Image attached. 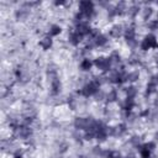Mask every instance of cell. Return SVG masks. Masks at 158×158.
Masks as SVG:
<instances>
[{"mask_svg": "<svg viewBox=\"0 0 158 158\" xmlns=\"http://www.w3.org/2000/svg\"><path fill=\"white\" fill-rule=\"evenodd\" d=\"M99 90H100V84H99L95 79H93V80L88 81V83L78 91V94H80V95H83V96H85V98H89V96L95 95Z\"/></svg>", "mask_w": 158, "mask_h": 158, "instance_id": "1", "label": "cell"}, {"mask_svg": "<svg viewBox=\"0 0 158 158\" xmlns=\"http://www.w3.org/2000/svg\"><path fill=\"white\" fill-rule=\"evenodd\" d=\"M79 12L84 16L85 21L91 19L95 15V7L91 1H80L79 2Z\"/></svg>", "mask_w": 158, "mask_h": 158, "instance_id": "2", "label": "cell"}, {"mask_svg": "<svg viewBox=\"0 0 158 158\" xmlns=\"http://www.w3.org/2000/svg\"><path fill=\"white\" fill-rule=\"evenodd\" d=\"M93 63H94V65H95L98 69H100V70H102V72H109V70H111L112 63H111V60H110L109 57H107V58H105V57H98Z\"/></svg>", "mask_w": 158, "mask_h": 158, "instance_id": "3", "label": "cell"}, {"mask_svg": "<svg viewBox=\"0 0 158 158\" xmlns=\"http://www.w3.org/2000/svg\"><path fill=\"white\" fill-rule=\"evenodd\" d=\"M154 47H157V38L154 35H147L139 44V48L142 51H147V49H151Z\"/></svg>", "mask_w": 158, "mask_h": 158, "instance_id": "4", "label": "cell"}, {"mask_svg": "<svg viewBox=\"0 0 158 158\" xmlns=\"http://www.w3.org/2000/svg\"><path fill=\"white\" fill-rule=\"evenodd\" d=\"M94 122V118L91 117H77L74 120V127L79 131V130H88L89 126Z\"/></svg>", "mask_w": 158, "mask_h": 158, "instance_id": "5", "label": "cell"}, {"mask_svg": "<svg viewBox=\"0 0 158 158\" xmlns=\"http://www.w3.org/2000/svg\"><path fill=\"white\" fill-rule=\"evenodd\" d=\"M60 90H62V83L57 77V78L51 80V94L52 95H58L60 93Z\"/></svg>", "mask_w": 158, "mask_h": 158, "instance_id": "6", "label": "cell"}, {"mask_svg": "<svg viewBox=\"0 0 158 158\" xmlns=\"http://www.w3.org/2000/svg\"><path fill=\"white\" fill-rule=\"evenodd\" d=\"M81 40H83V36H81L80 33L75 32V31L70 32L69 36H68V41H69V43H70L72 46H78V44L81 42Z\"/></svg>", "mask_w": 158, "mask_h": 158, "instance_id": "7", "label": "cell"}, {"mask_svg": "<svg viewBox=\"0 0 158 158\" xmlns=\"http://www.w3.org/2000/svg\"><path fill=\"white\" fill-rule=\"evenodd\" d=\"M123 32H125V30H123V27H122L121 25H114V26L110 28V36L114 37V38L121 37V36L123 35Z\"/></svg>", "mask_w": 158, "mask_h": 158, "instance_id": "8", "label": "cell"}, {"mask_svg": "<svg viewBox=\"0 0 158 158\" xmlns=\"http://www.w3.org/2000/svg\"><path fill=\"white\" fill-rule=\"evenodd\" d=\"M94 43H95V47H104L107 43V37L105 35H102V33H99L94 38Z\"/></svg>", "mask_w": 158, "mask_h": 158, "instance_id": "9", "label": "cell"}, {"mask_svg": "<svg viewBox=\"0 0 158 158\" xmlns=\"http://www.w3.org/2000/svg\"><path fill=\"white\" fill-rule=\"evenodd\" d=\"M28 14H30V11H28L27 7H20V9L16 10L15 16H16L17 20H25L28 16Z\"/></svg>", "mask_w": 158, "mask_h": 158, "instance_id": "10", "label": "cell"}, {"mask_svg": "<svg viewBox=\"0 0 158 158\" xmlns=\"http://www.w3.org/2000/svg\"><path fill=\"white\" fill-rule=\"evenodd\" d=\"M40 47L43 49H49L52 47V37L51 36H44L40 41Z\"/></svg>", "mask_w": 158, "mask_h": 158, "instance_id": "11", "label": "cell"}, {"mask_svg": "<svg viewBox=\"0 0 158 158\" xmlns=\"http://www.w3.org/2000/svg\"><path fill=\"white\" fill-rule=\"evenodd\" d=\"M105 99H106L107 102H115V101H117V99H118V93H117V90H116V89L110 90V91L106 94Z\"/></svg>", "mask_w": 158, "mask_h": 158, "instance_id": "12", "label": "cell"}, {"mask_svg": "<svg viewBox=\"0 0 158 158\" xmlns=\"http://www.w3.org/2000/svg\"><path fill=\"white\" fill-rule=\"evenodd\" d=\"M94 65V63L90 60V59H88V58H84L81 62H80V69L83 70V72H88V70H90L91 69V67Z\"/></svg>", "mask_w": 158, "mask_h": 158, "instance_id": "13", "label": "cell"}, {"mask_svg": "<svg viewBox=\"0 0 158 158\" xmlns=\"http://www.w3.org/2000/svg\"><path fill=\"white\" fill-rule=\"evenodd\" d=\"M125 93H126V96H127V98H130V99H135L136 95H137V93H138V90H137L136 86L130 85V86H127V88L125 89Z\"/></svg>", "mask_w": 158, "mask_h": 158, "instance_id": "14", "label": "cell"}, {"mask_svg": "<svg viewBox=\"0 0 158 158\" xmlns=\"http://www.w3.org/2000/svg\"><path fill=\"white\" fill-rule=\"evenodd\" d=\"M133 106H135V100L133 99L126 98L125 101L122 102V109L125 111H131V109H133Z\"/></svg>", "mask_w": 158, "mask_h": 158, "instance_id": "15", "label": "cell"}, {"mask_svg": "<svg viewBox=\"0 0 158 158\" xmlns=\"http://www.w3.org/2000/svg\"><path fill=\"white\" fill-rule=\"evenodd\" d=\"M115 10H116V15H122L127 11V7H126V2L125 1H120L118 4L115 5Z\"/></svg>", "mask_w": 158, "mask_h": 158, "instance_id": "16", "label": "cell"}, {"mask_svg": "<svg viewBox=\"0 0 158 158\" xmlns=\"http://www.w3.org/2000/svg\"><path fill=\"white\" fill-rule=\"evenodd\" d=\"M138 77H139V74H138L137 70L128 72V73H126V81H131V83H133V81H136V80L138 79Z\"/></svg>", "mask_w": 158, "mask_h": 158, "instance_id": "17", "label": "cell"}, {"mask_svg": "<svg viewBox=\"0 0 158 158\" xmlns=\"http://www.w3.org/2000/svg\"><path fill=\"white\" fill-rule=\"evenodd\" d=\"M138 11H139V6L137 5V4H133L132 6H130L128 9H127V14H128V16H131V17H135V16H137L138 15Z\"/></svg>", "mask_w": 158, "mask_h": 158, "instance_id": "18", "label": "cell"}, {"mask_svg": "<svg viewBox=\"0 0 158 158\" xmlns=\"http://www.w3.org/2000/svg\"><path fill=\"white\" fill-rule=\"evenodd\" d=\"M152 14H153V9H152L151 6H147V7H144V9L142 10V17H143V20H146V21H149V20H151V16H152Z\"/></svg>", "mask_w": 158, "mask_h": 158, "instance_id": "19", "label": "cell"}, {"mask_svg": "<svg viewBox=\"0 0 158 158\" xmlns=\"http://www.w3.org/2000/svg\"><path fill=\"white\" fill-rule=\"evenodd\" d=\"M60 31H62L60 26H58V25H52V26L49 27V30H48V36H51V37L57 36V35L60 33Z\"/></svg>", "mask_w": 158, "mask_h": 158, "instance_id": "20", "label": "cell"}, {"mask_svg": "<svg viewBox=\"0 0 158 158\" xmlns=\"http://www.w3.org/2000/svg\"><path fill=\"white\" fill-rule=\"evenodd\" d=\"M110 60H111V63L112 64H118V63H121V56L118 54V52L117 51H114V52H111V54H110Z\"/></svg>", "mask_w": 158, "mask_h": 158, "instance_id": "21", "label": "cell"}, {"mask_svg": "<svg viewBox=\"0 0 158 158\" xmlns=\"http://www.w3.org/2000/svg\"><path fill=\"white\" fill-rule=\"evenodd\" d=\"M147 27H148V30H152V31L158 30V19L157 20H149L147 22Z\"/></svg>", "mask_w": 158, "mask_h": 158, "instance_id": "22", "label": "cell"}, {"mask_svg": "<svg viewBox=\"0 0 158 158\" xmlns=\"http://www.w3.org/2000/svg\"><path fill=\"white\" fill-rule=\"evenodd\" d=\"M67 102H68V106H69V109H70V110H75V107H77V100H75L73 96L68 98Z\"/></svg>", "mask_w": 158, "mask_h": 158, "instance_id": "23", "label": "cell"}, {"mask_svg": "<svg viewBox=\"0 0 158 158\" xmlns=\"http://www.w3.org/2000/svg\"><path fill=\"white\" fill-rule=\"evenodd\" d=\"M148 84L154 85V86H158V74L152 75V77L149 78V80H148Z\"/></svg>", "mask_w": 158, "mask_h": 158, "instance_id": "24", "label": "cell"}, {"mask_svg": "<svg viewBox=\"0 0 158 158\" xmlns=\"http://www.w3.org/2000/svg\"><path fill=\"white\" fill-rule=\"evenodd\" d=\"M156 88L154 85H151V84H147V88H146V95H151L153 93H156Z\"/></svg>", "mask_w": 158, "mask_h": 158, "instance_id": "25", "label": "cell"}, {"mask_svg": "<svg viewBox=\"0 0 158 158\" xmlns=\"http://www.w3.org/2000/svg\"><path fill=\"white\" fill-rule=\"evenodd\" d=\"M128 63H130V64H132V65L139 64V57H138V56H132V57L128 59Z\"/></svg>", "mask_w": 158, "mask_h": 158, "instance_id": "26", "label": "cell"}, {"mask_svg": "<svg viewBox=\"0 0 158 158\" xmlns=\"http://www.w3.org/2000/svg\"><path fill=\"white\" fill-rule=\"evenodd\" d=\"M149 120L153 121V122H158V111H153V112H149Z\"/></svg>", "mask_w": 158, "mask_h": 158, "instance_id": "27", "label": "cell"}, {"mask_svg": "<svg viewBox=\"0 0 158 158\" xmlns=\"http://www.w3.org/2000/svg\"><path fill=\"white\" fill-rule=\"evenodd\" d=\"M130 143L131 144H133V146H139V137L138 136H132L131 138H130Z\"/></svg>", "mask_w": 158, "mask_h": 158, "instance_id": "28", "label": "cell"}, {"mask_svg": "<svg viewBox=\"0 0 158 158\" xmlns=\"http://www.w3.org/2000/svg\"><path fill=\"white\" fill-rule=\"evenodd\" d=\"M143 146H144V147H146V148H147V149H148L151 153H152V152L156 149V143H154V142H148V143H144Z\"/></svg>", "mask_w": 158, "mask_h": 158, "instance_id": "29", "label": "cell"}, {"mask_svg": "<svg viewBox=\"0 0 158 158\" xmlns=\"http://www.w3.org/2000/svg\"><path fill=\"white\" fill-rule=\"evenodd\" d=\"M105 96H106V94H105L104 91H101V90H99V91L95 94V99H96L98 101H101L102 99H105Z\"/></svg>", "mask_w": 158, "mask_h": 158, "instance_id": "30", "label": "cell"}, {"mask_svg": "<svg viewBox=\"0 0 158 158\" xmlns=\"http://www.w3.org/2000/svg\"><path fill=\"white\" fill-rule=\"evenodd\" d=\"M102 151H104V149H102L100 146H95V147H93V153H94L95 156H99V157H100L101 153H102Z\"/></svg>", "mask_w": 158, "mask_h": 158, "instance_id": "31", "label": "cell"}, {"mask_svg": "<svg viewBox=\"0 0 158 158\" xmlns=\"http://www.w3.org/2000/svg\"><path fill=\"white\" fill-rule=\"evenodd\" d=\"M73 137H74V139H75L77 142H80V141H81V138H83V137H81V135L79 133V131H78V130H77V131L73 133Z\"/></svg>", "mask_w": 158, "mask_h": 158, "instance_id": "32", "label": "cell"}, {"mask_svg": "<svg viewBox=\"0 0 158 158\" xmlns=\"http://www.w3.org/2000/svg\"><path fill=\"white\" fill-rule=\"evenodd\" d=\"M14 158H22V152L16 151V152L14 153Z\"/></svg>", "mask_w": 158, "mask_h": 158, "instance_id": "33", "label": "cell"}, {"mask_svg": "<svg viewBox=\"0 0 158 158\" xmlns=\"http://www.w3.org/2000/svg\"><path fill=\"white\" fill-rule=\"evenodd\" d=\"M153 105H154V107H158V93H157V94H156V96H154Z\"/></svg>", "mask_w": 158, "mask_h": 158, "instance_id": "34", "label": "cell"}, {"mask_svg": "<svg viewBox=\"0 0 158 158\" xmlns=\"http://www.w3.org/2000/svg\"><path fill=\"white\" fill-rule=\"evenodd\" d=\"M125 158H136V156H135V154H132V153H130V154H127Z\"/></svg>", "mask_w": 158, "mask_h": 158, "instance_id": "35", "label": "cell"}, {"mask_svg": "<svg viewBox=\"0 0 158 158\" xmlns=\"http://www.w3.org/2000/svg\"><path fill=\"white\" fill-rule=\"evenodd\" d=\"M154 138H156V141L158 142V130L156 131V133H154Z\"/></svg>", "mask_w": 158, "mask_h": 158, "instance_id": "36", "label": "cell"}, {"mask_svg": "<svg viewBox=\"0 0 158 158\" xmlns=\"http://www.w3.org/2000/svg\"><path fill=\"white\" fill-rule=\"evenodd\" d=\"M118 158H125V157H122V156H121V157H118Z\"/></svg>", "mask_w": 158, "mask_h": 158, "instance_id": "37", "label": "cell"}]
</instances>
